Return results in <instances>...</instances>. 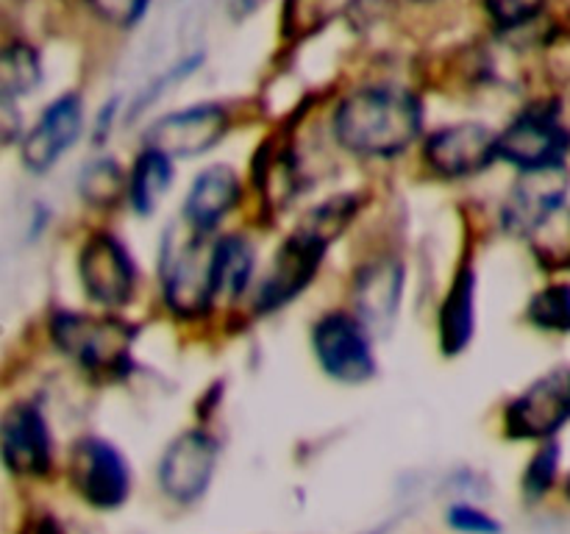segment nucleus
Instances as JSON below:
<instances>
[{"instance_id":"obj_6","label":"nucleus","mask_w":570,"mask_h":534,"mask_svg":"<svg viewBox=\"0 0 570 534\" xmlns=\"http://www.w3.org/2000/svg\"><path fill=\"white\" fill-rule=\"evenodd\" d=\"M568 150L570 131L554 100L529 106L499 134V159L510 161L518 170L566 165Z\"/></svg>"},{"instance_id":"obj_13","label":"nucleus","mask_w":570,"mask_h":534,"mask_svg":"<svg viewBox=\"0 0 570 534\" xmlns=\"http://www.w3.org/2000/svg\"><path fill=\"white\" fill-rule=\"evenodd\" d=\"M570 176L566 165L521 170V178L512 184L504 204V228L518 237H532L551 215L566 206Z\"/></svg>"},{"instance_id":"obj_24","label":"nucleus","mask_w":570,"mask_h":534,"mask_svg":"<svg viewBox=\"0 0 570 534\" xmlns=\"http://www.w3.org/2000/svg\"><path fill=\"white\" fill-rule=\"evenodd\" d=\"M128 189V178L122 176L115 159H95L81 172V195L92 206H115L117 198Z\"/></svg>"},{"instance_id":"obj_30","label":"nucleus","mask_w":570,"mask_h":534,"mask_svg":"<svg viewBox=\"0 0 570 534\" xmlns=\"http://www.w3.org/2000/svg\"><path fill=\"white\" fill-rule=\"evenodd\" d=\"M568 498H570V478H568Z\"/></svg>"},{"instance_id":"obj_22","label":"nucleus","mask_w":570,"mask_h":534,"mask_svg":"<svg viewBox=\"0 0 570 534\" xmlns=\"http://www.w3.org/2000/svg\"><path fill=\"white\" fill-rule=\"evenodd\" d=\"M529 239L532 254L546 270H570V209L562 206Z\"/></svg>"},{"instance_id":"obj_8","label":"nucleus","mask_w":570,"mask_h":534,"mask_svg":"<svg viewBox=\"0 0 570 534\" xmlns=\"http://www.w3.org/2000/svg\"><path fill=\"white\" fill-rule=\"evenodd\" d=\"M228 128H232V115L223 103L187 106L150 122L145 131V148L161 150L173 161L195 159L220 145Z\"/></svg>"},{"instance_id":"obj_17","label":"nucleus","mask_w":570,"mask_h":534,"mask_svg":"<svg viewBox=\"0 0 570 534\" xmlns=\"http://www.w3.org/2000/svg\"><path fill=\"white\" fill-rule=\"evenodd\" d=\"M243 198V181L228 165H209L195 176L184 200L181 217L200 231L212 234Z\"/></svg>"},{"instance_id":"obj_12","label":"nucleus","mask_w":570,"mask_h":534,"mask_svg":"<svg viewBox=\"0 0 570 534\" xmlns=\"http://www.w3.org/2000/svg\"><path fill=\"white\" fill-rule=\"evenodd\" d=\"M70 482L87 504L115 510L128 498L131 473L115 445L100 437H83L72 448Z\"/></svg>"},{"instance_id":"obj_15","label":"nucleus","mask_w":570,"mask_h":534,"mask_svg":"<svg viewBox=\"0 0 570 534\" xmlns=\"http://www.w3.org/2000/svg\"><path fill=\"white\" fill-rule=\"evenodd\" d=\"M83 131V100L78 92H65L48 103L31 131L20 142V159L26 170L48 172L61 156L78 142Z\"/></svg>"},{"instance_id":"obj_16","label":"nucleus","mask_w":570,"mask_h":534,"mask_svg":"<svg viewBox=\"0 0 570 534\" xmlns=\"http://www.w3.org/2000/svg\"><path fill=\"white\" fill-rule=\"evenodd\" d=\"M404 261L395 256H376L354 276V315L371 328V334H390L399 320L404 295Z\"/></svg>"},{"instance_id":"obj_14","label":"nucleus","mask_w":570,"mask_h":534,"mask_svg":"<svg viewBox=\"0 0 570 534\" xmlns=\"http://www.w3.org/2000/svg\"><path fill=\"white\" fill-rule=\"evenodd\" d=\"M0 454L14 476H42L53 465L48 421L33 400H17L0 423Z\"/></svg>"},{"instance_id":"obj_11","label":"nucleus","mask_w":570,"mask_h":534,"mask_svg":"<svg viewBox=\"0 0 570 534\" xmlns=\"http://www.w3.org/2000/svg\"><path fill=\"white\" fill-rule=\"evenodd\" d=\"M217 439L204 428L178 434L159 462V487L176 504H193L209 490L217 465Z\"/></svg>"},{"instance_id":"obj_29","label":"nucleus","mask_w":570,"mask_h":534,"mask_svg":"<svg viewBox=\"0 0 570 534\" xmlns=\"http://www.w3.org/2000/svg\"><path fill=\"white\" fill-rule=\"evenodd\" d=\"M31 534H61V528L56 526V521H53V517H42V521H37V523H33Z\"/></svg>"},{"instance_id":"obj_25","label":"nucleus","mask_w":570,"mask_h":534,"mask_svg":"<svg viewBox=\"0 0 570 534\" xmlns=\"http://www.w3.org/2000/svg\"><path fill=\"white\" fill-rule=\"evenodd\" d=\"M549 0H484L490 20L501 28V31H512L527 22H534L543 14Z\"/></svg>"},{"instance_id":"obj_20","label":"nucleus","mask_w":570,"mask_h":534,"mask_svg":"<svg viewBox=\"0 0 570 534\" xmlns=\"http://www.w3.org/2000/svg\"><path fill=\"white\" fill-rule=\"evenodd\" d=\"M254 245L243 234H223L215 239L217 298H243L254 278Z\"/></svg>"},{"instance_id":"obj_21","label":"nucleus","mask_w":570,"mask_h":534,"mask_svg":"<svg viewBox=\"0 0 570 534\" xmlns=\"http://www.w3.org/2000/svg\"><path fill=\"white\" fill-rule=\"evenodd\" d=\"M42 83V61L39 53L28 42H9L0 56V92H3V103H14V100L26 98V95L37 92Z\"/></svg>"},{"instance_id":"obj_4","label":"nucleus","mask_w":570,"mask_h":534,"mask_svg":"<svg viewBox=\"0 0 570 534\" xmlns=\"http://www.w3.org/2000/svg\"><path fill=\"white\" fill-rule=\"evenodd\" d=\"M50 339L92 378H122L134 365L137 326L120 315L56 312L50 317Z\"/></svg>"},{"instance_id":"obj_9","label":"nucleus","mask_w":570,"mask_h":534,"mask_svg":"<svg viewBox=\"0 0 570 534\" xmlns=\"http://www.w3.org/2000/svg\"><path fill=\"white\" fill-rule=\"evenodd\" d=\"M499 159V131L484 122H454L423 142V161L438 178H471Z\"/></svg>"},{"instance_id":"obj_23","label":"nucleus","mask_w":570,"mask_h":534,"mask_svg":"<svg viewBox=\"0 0 570 534\" xmlns=\"http://www.w3.org/2000/svg\"><path fill=\"white\" fill-rule=\"evenodd\" d=\"M527 317L540 332L570 334V287L551 284L534 293L527 306Z\"/></svg>"},{"instance_id":"obj_27","label":"nucleus","mask_w":570,"mask_h":534,"mask_svg":"<svg viewBox=\"0 0 570 534\" xmlns=\"http://www.w3.org/2000/svg\"><path fill=\"white\" fill-rule=\"evenodd\" d=\"M95 14L115 28H134L139 26L150 9V0H89Z\"/></svg>"},{"instance_id":"obj_28","label":"nucleus","mask_w":570,"mask_h":534,"mask_svg":"<svg viewBox=\"0 0 570 534\" xmlns=\"http://www.w3.org/2000/svg\"><path fill=\"white\" fill-rule=\"evenodd\" d=\"M449 523L454 528H460V532H468V534H501V523L495 521V517H490L488 512L476 510V506H468V504L451 506Z\"/></svg>"},{"instance_id":"obj_5","label":"nucleus","mask_w":570,"mask_h":534,"mask_svg":"<svg viewBox=\"0 0 570 534\" xmlns=\"http://www.w3.org/2000/svg\"><path fill=\"white\" fill-rule=\"evenodd\" d=\"M312 350L328 378L340 384H365L376 376L371 328L348 312H326L312 326Z\"/></svg>"},{"instance_id":"obj_19","label":"nucleus","mask_w":570,"mask_h":534,"mask_svg":"<svg viewBox=\"0 0 570 534\" xmlns=\"http://www.w3.org/2000/svg\"><path fill=\"white\" fill-rule=\"evenodd\" d=\"M173 184V159L156 148H142V154L134 161L131 172H128V189L126 198L137 215L148 217L154 215L156 206L167 195Z\"/></svg>"},{"instance_id":"obj_26","label":"nucleus","mask_w":570,"mask_h":534,"mask_svg":"<svg viewBox=\"0 0 570 534\" xmlns=\"http://www.w3.org/2000/svg\"><path fill=\"white\" fill-rule=\"evenodd\" d=\"M557 467H560V445L549 439L529 462V471L523 476V490H527L529 498H540V495L549 493L557 478Z\"/></svg>"},{"instance_id":"obj_2","label":"nucleus","mask_w":570,"mask_h":534,"mask_svg":"<svg viewBox=\"0 0 570 534\" xmlns=\"http://www.w3.org/2000/svg\"><path fill=\"white\" fill-rule=\"evenodd\" d=\"M356 195H340L315 206L293 234L282 243L271 261V270L256 289V312L271 315L284 304L298 298L317 276L328 245L348 228L360 204Z\"/></svg>"},{"instance_id":"obj_18","label":"nucleus","mask_w":570,"mask_h":534,"mask_svg":"<svg viewBox=\"0 0 570 534\" xmlns=\"http://www.w3.org/2000/svg\"><path fill=\"white\" fill-rule=\"evenodd\" d=\"M473 332H476V273L471 265H462L440 306V350L445 356H460L471 345Z\"/></svg>"},{"instance_id":"obj_3","label":"nucleus","mask_w":570,"mask_h":534,"mask_svg":"<svg viewBox=\"0 0 570 534\" xmlns=\"http://www.w3.org/2000/svg\"><path fill=\"white\" fill-rule=\"evenodd\" d=\"M159 281L165 306L181 320L209 315L217 300L215 239L181 215L161 234Z\"/></svg>"},{"instance_id":"obj_7","label":"nucleus","mask_w":570,"mask_h":534,"mask_svg":"<svg viewBox=\"0 0 570 534\" xmlns=\"http://www.w3.org/2000/svg\"><path fill=\"white\" fill-rule=\"evenodd\" d=\"M78 276L87 298L109 312L122 309L137 293V265L126 245L109 231H95L83 239Z\"/></svg>"},{"instance_id":"obj_10","label":"nucleus","mask_w":570,"mask_h":534,"mask_svg":"<svg viewBox=\"0 0 570 534\" xmlns=\"http://www.w3.org/2000/svg\"><path fill=\"white\" fill-rule=\"evenodd\" d=\"M570 421V367L529 384L504 412L507 434L515 439H549Z\"/></svg>"},{"instance_id":"obj_1","label":"nucleus","mask_w":570,"mask_h":534,"mask_svg":"<svg viewBox=\"0 0 570 534\" xmlns=\"http://www.w3.org/2000/svg\"><path fill=\"white\" fill-rule=\"evenodd\" d=\"M334 139L362 159L406 154L423 134V103L404 87H362L345 95L332 117Z\"/></svg>"}]
</instances>
